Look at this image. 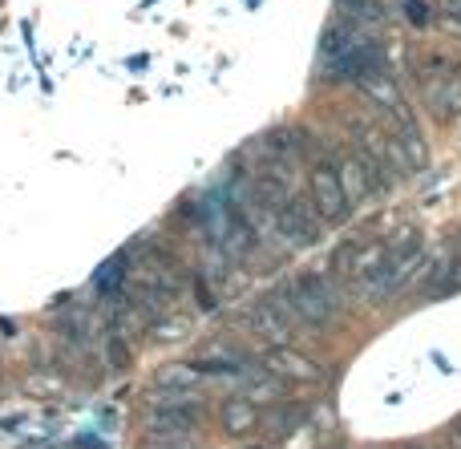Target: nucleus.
<instances>
[{"mask_svg": "<svg viewBox=\"0 0 461 449\" xmlns=\"http://www.w3.org/2000/svg\"><path fill=\"white\" fill-rule=\"evenodd\" d=\"M308 186H312V207H316V215L324 219V223H344L352 211L348 194H344L340 186V175H336V162L328 158H316L312 162V175H308Z\"/></svg>", "mask_w": 461, "mask_h": 449, "instance_id": "f03ea898", "label": "nucleus"}, {"mask_svg": "<svg viewBox=\"0 0 461 449\" xmlns=\"http://www.w3.org/2000/svg\"><path fill=\"white\" fill-rule=\"evenodd\" d=\"M357 85L365 89L368 102H376L381 110H389V113H393V110L401 105V89H397V81H393L384 69H373V73H365V77H357Z\"/></svg>", "mask_w": 461, "mask_h": 449, "instance_id": "9b49d317", "label": "nucleus"}, {"mask_svg": "<svg viewBox=\"0 0 461 449\" xmlns=\"http://www.w3.org/2000/svg\"><path fill=\"white\" fill-rule=\"evenodd\" d=\"M105 356H110V364H126V340H122V332H113L110 340H105Z\"/></svg>", "mask_w": 461, "mask_h": 449, "instance_id": "2eb2a0df", "label": "nucleus"}, {"mask_svg": "<svg viewBox=\"0 0 461 449\" xmlns=\"http://www.w3.org/2000/svg\"><path fill=\"white\" fill-rule=\"evenodd\" d=\"M263 369L276 373L279 381H320V377H324V373H320L308 356L292 353V348H284V345H271V353L263 356Z\"/></svg>", "mask_w": 461, "mask_h": 449, "instance_id": "0eeeda50", "label": "nucleus"}, {"mask_svg": "<svg viewBox=\"0 0 461 449\" xmlns=\"http://www.w3.org/2000/svg\"><path fill=\"white\" fill-rule=\"evenodd\" d=\"M336 8H340V21L360 24V29H373V24L384 21L381 0H336Z\"/></svg>", "mask_w": 461, "mask_h": 449, "instance_id": "f8f14e48", "label": "nucleus"}, {"mask_svg": "<svg viewBox=\"0 0 461 449\" xmlns=\"http://www.w3.org/2000/svg\"><path fill=\"white\" fill-rule=\"evenodd\" d=\"M303 421H308V405H300V401H276L271 405V413L263 418V429H267L276 442H287L292 434H300L303 429Z\"/></svg>", "mask_w": 461, "mask_h": 449, "instance_id": "1a4fd4ad", "label": "nucleus"}, {"mask_svg": "<svg viewBox=\"0 0 461 449\" xmlns=\"http://www.w3.org/2000/svg\"><path fill=\"white\" fill-rule=\"evenodd\" d=\"M219 421H223V429L230 437H247L259 429V409H255V401H247V397H230V401L219 409Z\"/></svg>", "mask_w": 461, "mask_h": 449, "instance_id": "9d476101", "label": "nucleus"}, {"mask_svg": "<svg viewBox=\"0 0 461 449\" xmlns=\"http://www.w3.org/2000/svg\"><path fill=\"white\" fill-rule=\"evenodd\" d=\"M320 227H324V219L316 215L312 199H300V194H292V199L276 211V235H279V239H287V243H295V247L316 243L320 239Z\"/></svg>", "mask_w": 461, "mask_h": 449, "instance_id": "7ed1b4c3", "label": "nucleus"}, {"mask_svg": "<svg viewBox=\"0 0 461 449\" xmlns=\"http://www.w3.org/2000/svg\"><path fill=\"white\" fill-rule=\"evenodd\" d=\"M279 304L292 312V320L320 328V324H328L336 316V292L328 288L320 275H300L295 283L284 288V300H279Z\"/></svg>", "mask_w": 461, "mask_h": 449, "instance_id": "f257e3e1", "label": "nucleus"}, {"mask_svg": "<svg viewBox=\"0 0 461 449\" xmlns=\"http://www.w3.org/2000/svg\"><path fill=\"white\" fill-rule=\"evenodd\" d=\"M438 8L446 16H461V0H438Z\"/></svg>", "mask_w": 461, "mask_h": 449, "instance_id": "dca6fc26", "label": "nucleus"}, {"mask_svg": "<svg viewBox=\"0 0 461 449\" xmlns=\"http://www.w3.org/2000/svg\"><path fill=\"white\" fill-rule=\"evenodd\" d=\"M199 377H203L199 364H170L158 381H167V385H199Z\"/></svg>", "mask_w": 461, "mask_h": 449, "instance_id": "4468645a", "label": "nucleus"}, {"mask_svg": "<svg viewBox=\"0 0 461 449\" xmlns=\"http://www.w3.org/2000/svg\"><path fill=\"white\" fill-rule=\"evenodd\" d=\"M243 328L247 332H255V337H263V340H271V345H284L287 337H292V312H287L284 304H276V300H263V304H251V308H243Z\"/></svg>", "mask_w": 461, "mask_h": 449, "instance_id": "20e7f679", "label": "nucleus"}, {"mask_svg": "<svg viewBox=\"0 0 461 449\" xmlns=\"http://www.w3.org/2000/svg\"><path fill=\"white\" fill-rule=\"evenodd\" d=\"M336 175H340V186L348 194V202H365L373 194V178H368V162L360 158L357 150L352 154H340L336 158Z\"/></svg>", "mask_w": 461, "mask_h": 449, "instance_id": "6e6552de", "label": "nucleus"}, {"mask_svg": "<svg viewBox=\"0 0 461 449\" xmlns=\"http://www.w3.org/2000/svg\"><path fill=\"white\" fill-rule=\"evenodd\" d=\"M336 272L348 275V280H365V275L381 272L384 259H389V247L381 239H368V243H348L344 251H336Z\"/></svg>", "mask_w": 461, "mask_h": 449, "instance_id": "423d86ee", "label": "nucleus"}, {"mask_svg": "<svg viewBox=\"0 0 461 449\" xmlns=\"http://www.w3.org/2000/svg\"><path fill=\"white\" fill-rule=\"evenodd\" d=\"M449 445H454V449H461V421H457L454 429H449Z\"/></svg>", "mask_w": 461, "mask_h": 449, "instance_id": "f3484780", "label": "nucleus"}, {"mask_svg": "<svg viewBox=\"0 0 461 449\" xmlns=\"http://www.w3.org/2000/svg\"><path fill=\"white\" fill-rule=\"evenodd\" d=\"M413 449H425V445H413Z\"/></svg>", "mask_w": 461, "mask_h": 449, "instance_id": "a211bd4d", "label": "nucleus"}, {"mask_svg": "<svg viewBox=\"0 0 461 449\" xmlns=\"http://www.w3.org/2000/svg\"><path fill=\"white\" fill-rule=\"evenodd\" d=\"M186 328H191V320H186L183 312H162V316H154V320H146V337L150 340H178V337H186Z\"/></svg>", "mask_w": 461, "mask_h": 449, "instance_id": "ddd939ff", "label": "nucleus"}, {"mask_svg": "<svg viewBox=\"0 0 461 449\" xmlns=\"http://www.w3.org/2000/svg\"><path fill=\"white\" fill-rule=\"evenodd\" d=\"M199 426V405H170V409H150L142 426L146 442H158V437H191Z\"/></svg>", "mask_w": 461, "mask_h": 449, "instance_id": "39448f33", "label": "nucleus"}]
</instances>
